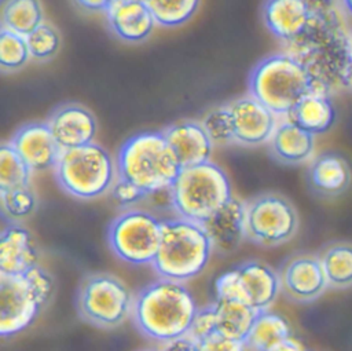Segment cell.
<instances>
[{
	"mask_svg": "<svg viewBox=\"0 0 352 351\" xmlns=\"http://www.w3.org/2000/svg\"><path fill=\"white\" fill-rule=\"evenodd\" d=\"M283 47L304 65L314 92L331 95L352 85V39L336 6L318 11L308 29Z\"/></svg>",
	"mask_w": 352,
	"mask_h": 351,
	"instance_id": "obj_1",
	"label": "cell"
},
{
	"mask_svg": "<svg viewBox=\"0 0 352 351\" xmlns=\"http://www.w3.org/2000/svg\"><path fill=\"white\" fill-rule=\"evenodd\" d=\"M197 311L184 282L160 278L135 296L132 319L142 334L164 343L187 334Z\"/></svg>",
	"mask_w": 352,
	"mask_h": 351,
	"instance_id": "obj_2",
	"label": "cell"
},
{
	"mask_svg": "<svg viewBox=\"0 0 352 351\" xmlns=\"http://www.w3.org/2000/svg\"><path fill=\"white\" fill-rule=\"evenodd\" d=\"M182 167L162 132H142L120 149L117 172L146 195L170 190Z\"/></svg>",
	"mask_w": 352,
	"mask_h": 351,
	"instance_id": "obj_3",
	"label": "cell"
},
{
	"mask_svg": "<svg viewBox=\"0 0 352 351\" xmlns=\"http://www.w3.org/2000/svg\"><path fill=\"white\" fill-rule=\"evenodd\" d=\"M213 248L202 224L183 219L162 220V235L153 267L160 278L186 282L204 271Z\"/></svg>",
	"mask_w": 352,
	"mask_h": 351,
	"instance_id": "obj_4",
	"label": "cell"
},
{
	"mask_svg": "<svg viewBox=\"0 0 352 351\" xmlns=\"http://www.w3.org/2000/svg\"><path fill=\"white\" fill-rule=\"evenodd\" d=\"M250 95L275 116H289L297 103L312 91L309 74L294 56L280 52L261 59L249 81Z\"/></svg>",
	"mask_w": 352,
	"mask_h": 351,
	"instance_id": "obj_5",
	"label": "cell"
},
{
	"mask_svg": "<svg viewBox=\"0 0 352 351\" xmlns=\"http://www.w3.org/2000/svg\"><path fill=\"white\" fill-rule=\"evenodd\" d=\"M169 194L179 217L199 224L232 198L228 176L210 161L182 168Z\"/></svg>",
	"mask_w": 352,
	"mask_h": 351,
	"instance_id": "obj_6",
	"label": "cell"
},
{
	"mask_svg": "<svg viewBox=\"0 0 352 351\" xmlns=\"http://www.w3.org/2000/svg\"><path fill=\"white\" fill-rule=\"evenodd\" d=\"M54 292L52 277L40 266L23 274L0 273V334L14 336L29 328Z\"/></svg>",
	"mask_w": 352,
	"mask_h": 351,
	"instance_id": "obj_7",
	"label": "cell"
},
{
	"mask_svg": "<svg viewBox=\"0 0 352 351\" xmlns=\"http://www.w3.org/2000/svg\"><path fill=\"white\" fill-rule=\"evenodd\" d=\"M54 169L59 186L81 200L106 194L118 178L111 156L96 143L60 150Z\"/></svg>",
	"mask_w": 352,
	"mask_h": 351,
	"instance_id": "obj_8",
	"label": "cell"
},
{
	"mask_svg": "<svg viewBox=\"0 0 352 351\" xmlns=\"http://www.w3.org/2000/svg\"><path fill=\"white\" fill-rule=\"evenodd\" d=\"M135 296L116 275L99 273L88 275L77 293V310L82 319L113 329L132 317Z\"/></svg>",
	"mask_w": 352,
	"mask_h": 351,
	"instance_id": "obj_9",
	"label": "cell"
},
{
	"mask_svg": "<svg viewBox=\"0 0 352 351\" xmlns=\"http://www.w3.org/2000/svg\"><path fill=\"white\" fill-rule=\"evenodd\" d=\"M162 235V222L143 209L120 213L109 227V244L114 255L125 263L153 264Z\"/></svg>",
	"mask_w": 352,
	"mask_h": 351,
	"instance_id": "obj_10",
	"label": "cell"
},
{
	"mask_svg": "<svg viewBox=\"0 0 352 351\" xmlns=\"http://www.w3.org/2000/svg\"><path fill=\"white\" fill-rule=\"evenodd\" d=\"M245 220L248 238L263 246L282 245L298 230L296 208L278 194H264L246 204Z\"/></svg>",
	"mask_w": 352,
	"mask_h": 351,
	"instance_id": "obj_11",
	"label": "cell"
},
{
	"mask_svg": "<svg viewBox=\"0 0 352 351\" xmlns=\"http://www.w3.org/2000/svg\"><path fill=\"white\" fill-rule=\"evenodd\" d=\"M279 279L280 290L298 303L314 301L329 288L322 262L315 255L289 257L279 271Z\"/></svg>",
	"mask_w": 352,
	"mask_h": 351,
	"instance_id": "obj_12",
	"label": "cell"
},
{
	"mask_svg": "<svg viewBox=\"0 0 352 351\" xmlns=\"http://www.w3.org/2000/svg\"><path fill=\"white\" fill-rule=\"evenodd\" d=\"M227 107L236 142L256 146L271 140L278 127L276 116L260 100L248 95L232 100Z\"/></svg>",
	"mask_w": 352,
	"mask_h": 351,
	"instance_id": "obj_13",
	"label": "cell"
},
{
	"mask_svg": "<svg viewBox=\"0 0 352 351\" xmlns=\"http://www.w3.org/2000/svg\"><path fill=\"white\" fill-rule=\"evenodd\" d=\"M318 11L322 10L314 8L307 0H265L263 17L268 30L287 44L308 29Z\"/></svg>",
	"mask_w": 352,
	"mask_h": 351,
	"instance_id": "obj_14",
	"label": "cell"
},
{
	"mask_svg": "<svg viewBox=\"0 0 352 351\" xmlns=\"http://www.w3.org/2000/svg\"><path fill=\"white\" fill-rule=\"evenodd\" d=\"M10 145L32 172L55 168L60 149L48 124L33 123L19 128Z\"/></svg>",
	"mask_w": 352,
	"mask_h": 351,
	"instance_id": "obj_15",
	"label": "cell"
},
{
	"mask_svg": "<svg viewBox=\"0 0 352 351\" xmlns=\"http://www.w3.org/2000/svg\"><path fill=\"white\" fill-rule=\"evenodd\" d=\"M241 301L256 311H268L280 290L279 274L263 262H245L236 267Z\"/></svg>",
	"mask_w": 352,
	"mask_h": 351,
	"instance_id": "obj_16",
	"label": "cell"
},
{
	"mask_svg": "<svg viewBox=\"0 0 352 351\" xmlns=\"http://www.w3.org/2000/svg\"><path fill=\"white\" fill-rule=\"evenodd\" d=\"M60 150L94 143L96 120L89 110L78 105H66L55 110L47 123Z\"/></svg>",
	"mask_w": 352,
	"mask_h": 351,
	"instance_id": "obj_17",
	"label": "cell"
},
{
	"mask_svg": "<svg viewBox=\"0 0 352 351\" xmlns=\"http://www.w3.org/2000/svg\"><path fill=\"white\" fill-rule=\"evenodd\" d=\"M246 204L231 198L214 215L202 223L213 251L231 253L239 248L246 235Z\"/></svg>",
	"mask_w": 352,
	"mask_h": 351,
	"instance_id": "obj_18",
	"label": "cell"
},
{
	"mask_svg": "<svg viewBox=\"0 0 352 351\" xmlns=\"http://www.w3.org/2000/svg\"><path fill=\"white\" fill-rule=\"evenodd\" d=\"M106 15L113 33L128 43L146 40L157 25L143 0H111Z\"/></svg>",
	"mask_w": 352,
	"mask_h": 351,
	"instance_id": "obj_19",
	"label": "cell"
},
{
	"mask_svg": "<svg viewBox=\"0 0 352 351\" xmlns=\"http://www.w3.org/2000/svg\"><path fill=\"white\" fill-rule=\"evenodd\" d=\"M162 134L182 168L209 161L213 143L201 123H177L168 127Z\"/></svg>",
	"mask_w": 352,
	"mask_h": 351,
	"instance_id": "obj_20",
	"label": "cell"
},
{
	"mask_svg": "<svg viewBox=\"0 0 352 351\" xmlns=\"http://www.w3.org/2000/svg\"><path fill=\"white\" fill-rule=\"evenodd\" d=\"M38 266V252L32 234L22 226L11 223L0 235V273L23 274Z\"/></svg>",
	"mask_w": 352,
	"mask_h": 351,
	"instance_id": "obj_21",
	"label": "cell"
},
{
	"mask_svg": "<svg viewBox=\"0 0 352 351\" xmlns=\"http://www.w3.org/2000/svg\"><path fill=\"white\" fill-rule=\"evenodd\" d=\"M308 180L315 193L323 197H337L349 189L352 168L344 156L324 153L312 161Z\"/></svg>",
	"mask_w": 352,
	"mask_h": 351,
	"instance_id": "obj_22",
	"label": "cell"
},
{
	"mask_svg": "<svg viewBox=\"0 0 352 351\" xmlns=\"http://www.w3.org/2000/svg\"><path fill=\"white\" fill-rule=\"evenodd\" d=\"M315 149V135L302 129L290 120L278 124L272 138L271 150L285 164H301L308 161Z\"/></svg>",
	"mask_w": 352,
	"mask_h": 351,
	"instance_id": "obj_23",
	"label": "cell"
},
{
	"mask_svg": "<svg viewBox=\"0 0 352 351\" xmlns=\"http://www.w3.org/2000/svg\"><path fill=\"white\" fill-rule=\"evenodd\" d=\"M287 120L312 135H319L333 127L336 121V109L330 95L311 91L290 111Z\"/></svg>",
	"mask_w": 352,
	"mask_h": 351,
	"instance_id": "obj_24",
	"label": "cell"
},
{
	"mask_svg": "<svg viewBox=\"0 0 352 351\" xmlns=\"http://www.w3.org/2000/svg\"><path fill=\"white\" fill-rule=\"evenodd\" d=\"M213 306L216 311L217 333L245 341L256 321L258 311L245 303L232 300L216 299Z\"/></svg>",
	"mask_w": 352,
	"mask_h": 351,
	"instance_id": "obj_25",
	"label": "cell"
},
{
	"mask_svg": "<svg viewBox=\"0 0 352 351\" xmlns=\"http://www.w3.org/2000/svg\"><path fill=\"white\" fill-rule=\"evenodd\" d=\"M329 288L348 289L352 286V244L346 241H334L327 244L318 255Z\"/></svg>",
	"mask_w": 352,
	"mask_h": 351,
	"instance_id": "obj_26",
	"label": "cell"
},
{
	"mask_svg": "<svg viewBox=\"0 0 352 351\" xmlns=\"http://www.w3.org/2000/svg\"><path fill=\"white\" fill-rule=\"evenodd\" d=\"M44 22L40 0H6L1 8L3 29L19 36H29Z\"/></svg>",
	"mask_w": 352,
	"mask_h": 351,
	"instance_id": "obj_27",
	"label": "cell"
},
{
	"mask_svg": "<svg viewBox=\"0 0 352 351\" xmlns=\"http://www.w3.org/2000/svg\"><path fill=\"white\" fill-rule=\"evenodd\" d=\"M290 336V325L282 315L261 311L257 314L245 344L252 351H268Z\"/></svg>",
	"mask_w": 352,
	"mask_h": 351,
	"instance_id": "obj_28",
	"label": "cell"
},
{
	"mask_svg": "<svg viewBox=\"0 0 352 351\" xmlns=\"http://www.w3.org/2000/svg\"><path fill=\"white\" fill-rule=\"evenodd\" d=\"M157 25L179 26L187 22L197 11L199 0H143Z\"/></svg>",
	"mask_w": 352,
	"mask_h": 351,
	"instance_id": "obj_29",
	"label": "cell"
},
{
	"mask_svg": "<svg viewBox=\"0 0 352 351\" xmlns=\"http://www.w3.org/2000/svg\"><path fill=\"white\" fill-rule=\"evenodd\" d=\"M30 169L21 160L12 146L3 145L0 149V190L29 186Z\"/></svg>",
	"mask_w": 352,
	"mask_h": 351,
	"instance_id": "obj_30",
	"label": "cell"
},
{
	"mask_svg": "<svg viewBox=\"0 0 352 351\" xmlns=\"http://www.w3.org/2000/svg\"><path fill=\"white\" fill-rule=\"evenodd\" d=\"M32 58L26 37L1 29L0 34V65L6 72L18 70Z\"/></svg>",
	"mask_w": 352,
	"mask_h": 351,
	"instance_id": "obj_31",
	"label": "cell"
},
{
	"mask_svg": "<svg viewBox=\"0 0 352 351\" xmlns=\"http://www.w3.org/2000/svg\"><path fill=\"white\" fill-rule=\"evenodd\" d=\"M1 211L10 220H21L30 216L36 209V195L29 186L0 190Z\"/></svg>",
	"mask_w": 352,
	"mask_h": 351,
	"instance_id": "obj_32",
	"label": "cell"
},
{
	"mask_svg": "<svg viewBox=\"0 0 352 351\" xmlns=\"http://www.w3.org/2000/svg\"><path fill=\"white\" fill-rule=\"evenodd\" d=\"M26 41L32 58L37 61L51 59L58 52L60 45L59 33L47 22H43L37 29L26 36Z\"/></svg>",
	"mask_w": 352,
	"mask_h": 351,
	"instance_id": "obj_33",
	"label": "cell"
},
{
	"mask_svg": "<svg viewBox=\"0 0 352 351\" xmlns=\"http://www.w3.org/2000/svg\"><path fill=\"white\" fill-rule=\"evenodd\" d=\"M201 125L213 145H228L235 140L232 121L227 106L209 110L202 117Z\"/></svg>",
	"mask_w": 352,
	"mask_h": 351,
	"instance_id": "obj_34",
	"label": "cell"
},
{
	"mask_svg": "<svg viewBox=\"0 0 352 351\" xmlns=\"http://www.w3.org/2000/svg\"><path fill=\"white\" fill-rule=\"evenodd\" d=\"M216 332H217V322H216L214 306L210 304V306L198 308L188 334L198 341Z\"/></svg>",
	"mask_w": 352,
	"mask_h": 351,
	"instance_id": "obj_35",
	"label": "cell"
},
{
	"mask_svg": "<svg viewBox=\"0 0 352 351\" xmlns=\"http://www.w3.org/2000/svg\"><path fill=\"white\" fill-rule=\"evenodd\" d=\"M110 193L114 201L122 206L133 205L146 197V194L136 184L120 176L114 182Z\"/></svg>",
	"mask_w": 352,
	"mask_h": 351,
	"instance_id": "obj_36",
	"label": "cell"
},
{
	"mask_svg": "<svg viewBox=\"0 0 352 351\" xmlns=\"http://www.w3.org/2000/svg\"><path fill=\"white\" fill-rule=\"evenodd\" d=\"M246 348L245 341L227 337L217 332L198 340V351H245Z\"/></svg>",
	"mask_w": 352,
	"mask_h": 351,
	"instance_id": "obj_37",
	"label": "cell"
},
{
	"mask_svg": "<svg viewBox=\"0 0 352 351\" xmlns=\"http://www.w3.org/2000/svg\"><path fill=\"white\" fill-rule=\"evenodd\" d=\"M158 351H198V341L187 333L161 343Z\"/></svg>",
	"mask_w": 352,
	"mask_h": 351,
	"instance_id": "obj_38",
	"label": "cell"
},
{
	"mask_svg": "<svg viewBox=\"0 0 352 351\" xmlns=\"http://www.w3.org/2000/svg\"><path fill=\"white\" fill-rule=\"evenodd\" d=\"M268 351H305V350H304L302 344L298 340H296L290 336V337L279 341L278 344H275Z\"/></svg>",
	"mask_w": 352,
	"mask_h": 351,
	"instance_id": "obj_39",
	"label": "cell"
},
{
	"mask_svg": "<svg viewBox=\"0 0 352 351\" xmlns=\"http://www.w3.org/2000/svg\"><path fill=\"white\" fill-rule=\"evenodd\" d=\"M80 7L88 11H104L107 10L111 0H74Z\"/></svg>",
	"mask_w": 352,
	"mask_h": 351,
	"instance_id": "obj_40",
	"label": "cell"
},
{
	"mask_svg": "<svg viewBox=\"0 0 352 351\" xmlns=\"http://www.w3.org/2000/svg\"><path fill=\"white\" fill-rule=\"evenodd\" d=\"M341 4H342V7L345 8V11H346L349 15H352V0H341Z\"/></svg>",
	"mask_w": 352,
	"mask_h": 351,
	"instance_id": "obj_41",
	"label": "cell"
},
{
	"mask_svg": "<svg viewBox=\"0 0 352 351\" xmlns=\"http://www.w3.org/2000/svg\"><path fill=\"white\" fill-rule=\"evenodd\" d=\"M143 351H158V350H143Z\"/></svg>",
	"mask_w": 352,
	"mask_h": 351,
	"instance_id": "obj_42",
	"label": "cell"
}]
</instances>
